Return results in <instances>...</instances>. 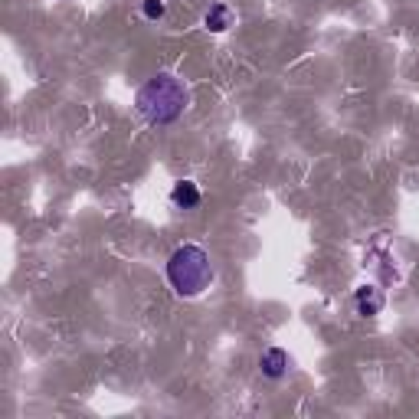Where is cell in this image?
<instances>
[{"instance_id":"cell-1","label":"cell","mask_w":419,"mask_h":419,"mask_svg":"<svg viewBox=\"0 0 419 419\" xmlns=\"http://www.w3.org/2000/svg\"><path fill=\"white\" fill-rule=\"evenodd\" d=\"M190 105V92L174 73H157L138 89L135 108L148 125H174Z\"/></svg>"},{"instance_id":"cell-2","label":"cell","mask_w":419,"mask_h":419,"mask_svg":"<svg viewBox=\"0 0 419 419\" xmlns=\"http://www.w3.org/2000/svg\"><path fill=\"white\" fill-rule=\"evenodd\" d=\"M213 262H210L207 249L194 246V242H184L170 252L167 259V282L170 289L177 291L180 299H197L213 285Z\"/></svg>"},{"instance_id":"cell-3","label":"cell","mask_w":419,"mask_h":419,"mask_svg":"<svg viewBox=\"0 0 419 419\" xmlns=\"http://www.w3.org/2000/svg\"><path fill=\"white\" fill-rule=\"evenodd\" d=\"M259 371L266 373L269 380H282L285 373L291 371L289 351H282V347H266V351H262V357H259Z\"/></svg>"},{"instance_id":"cell-4","label":"cell","mask_w":419,"mask_h":419,"mask_svg":"<svg viewBox=\"0 0 419 419\" xmlns=\"http://www.w3.org/2000/svg\"><path fill=\"white\" fill-rule=\"evenodd\" d=\"M200 200H203V194H200V187H197L194 180H177L174 190H170V203H174L177 210H197L200 207Z\"/></svg>"},{"instance_id":"cell-5","label":"cell","mask_w":419,"mask_h":419,"mask_svg":"<svg viewBox=\"0 0 419 419\" xmlns=\"http://www.w3.org/2000/svg\"><path fill=\"white\" fill-rule=\"evenodd\" d=\"M354 301H357V311H361L363 318H371V314L383 311V295H380L373 285H361V289H357V295H354Z\"/></svg>"},{"instance_id":"cell-6","label":"cell","mask_w":419,"mask_h":419,"mask_svg":"<svg viewBox=\"0 0 419 419\" xmlns=\"http://www.w3.org/2000/svg\"><path fill=\"white\" fill-rule=\"evenodd\" d=\"M229 24H233V10L226 7V4H213V7L207 10V16H203V26H207L210 33H223Z\"/></svg>"},{"instance_id":"cell-7","label":"cell","mask_w":419,"mask_h":419,"mask_svg":"<svg viewBox=\"0 0 419 419\" xmlns=\"http://www.w3.org/2000/svg\"><path fill=\"white\" fill-rule=\"evenodd\" d=\"M141 14H145L148 20H161V16L167 14V7H164V0H145V4H141Z\"/></svg>"}]
</instances>
